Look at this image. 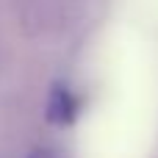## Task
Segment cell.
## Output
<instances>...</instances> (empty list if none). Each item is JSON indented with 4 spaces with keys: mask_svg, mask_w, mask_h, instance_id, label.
<instances>
[{
    "mask_svg": "<svg viewBox=\"0 0 158 158\" xmlns=\"http://www.w3.org/2000/svg\"><path fill=\"white\" fill-rule=\"evenodd\" d=\"M44 114H47V119L56 122V125H67V122H72L75 114H78V97H75V92H72L67 83H56V86L50 89Z\"/></svg>",
    "mask_w": 158,
    "mask_h": 158,
    "instance_id": "6da1fadb",
    "label": "cell"
},
{
    "mask_svg": "<svg viewBox=\"0 0 158 158\" xmlns=\"http://www.w3.org/2000/svg\"><path fill=\"white\" fill-rule=\"evenodd\" d=\"M28 158H56L50 150H44V147H36V150H31V156Z\"/></svg>",
    "mask_w": 158,
    "mask_h": 158,
    "instance_id": "7a4b0ae2",
    "label": "cell"
}]
</instances>
